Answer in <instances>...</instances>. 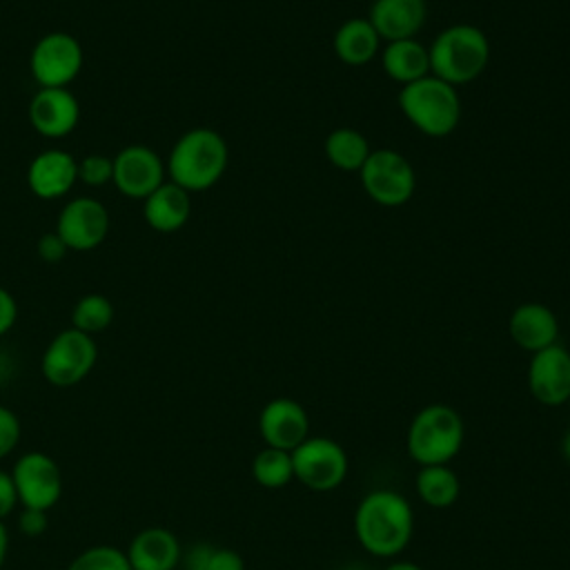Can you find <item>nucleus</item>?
<instances>
[{
	"label": "nucleus",
	"mask_w": 570,
	"mask_h": 570,
	"mask_svg": "<svg viewBox=\"0 0 570 570\" xmlns=\"http://www.w3.org/2000/svg\"><path fill=\"white\" fill-rule=\"evenodd\" d=\"M205 570H245L243 557L232 548H212Z\"/></svg>",
	"instance_id": "obj_31"
},
{
	"label": "nucleus",
	"mask_w": 570,
	"mask_h": 570,
	"mask_svg": "<svg viewBox=\"0 0 570 570\" xmlns=\"http://www.w3.org/2000/svg\"><path fill=\"white\" fill-rule=\"evenodd\" d=\"M425 0H374L370 24L379 38L394 42L414 38L425 22Z\"/></svg>",
	"instance_id": "obj_17"
},
{
	"label": "nucleus",
	"mask_w": 570,
	"mask_h": 570,
	"mask_svg": "<svg viewBox=\"0 0 570 570\" xmlns=\"http://www.w3.org/2000/svg\"><path fill=\"white\" fill-rule=\"evenodd\" d=\"M227 160L225 138L216 129L196 127L174 142L165 167L171 183L194 194L214 187L225 174Z\"/></svg>",
	"instance_id": "obj_2"
},
{
	"label": "nucleus",
	"mask_w": 570,
	"mask_h": 570,
	"mask_svg": "<svg viewBox=\"0 0 570 570\" xmlns=\"http://www.w3.org/2000/svg\"><path fill=\"white\" fill-rule=\"evenodd\" d=\"M125 554L131 570H174L180 561V543L167 528H145Z\"/></svg>",
	"instance_id": "obj_20"
},
{
	"label": "nucleus",
	"mask_w": 570,
	"mask_h": 570,
	"mask_svg": "<svg viewBox=\"0 0 570 570\" xmlns=\"http://www.w3.org/2000/svg\"><path fill=\"white\" fill-rule=\"evenodd\" d=\"M379 42L381 38L370 24V20L352 18L338 27L334 36V51L345 65L361 67L376 56Z\"/></svg>",
	"instance_id": "obj_22"
},
{
	"label": "nucleus",
	"mask_w": 570,
	"mask_h": 570,
	"mask_svg": "<svg viewBox=\"0 0 570 570\" xmlns=\"http://www.w3.org/2000/svg\"><path fill=\"white\" fill-rule=\"evenodd\" d=\"M82 45L67 31L42 36L29 56V69L40 87H69L82 69Z\"/></svg>",
	"instance_id": "obj_9"
},
{
	"label": "nucleus",
	"mask_w": 570,
	"mask_h": 570,
	"mask_svg": "<svg viewBox=\"0 0 570 570\" xmlns=\"http://www.w3.org/2000/svg\"><path fill=\"white\" fill-rule=\"evenodd\" d=\"M358 174L365 194L383 207L405 205L416 187L412 165L394 149L370 151Z\"/></svg>",
	"instance_id": "obj_8"
},
{
	"label": "nucleus",
	"mask_w": 570,
	"mask_h": 570,
	"mask_svg": "<svg viewBox=\"0 0 570 570\" xmlns=\"http://www.w3.org/2000/svg\"><path fill=\"white\" fill-rule=\"evenodd\" d=\"M18 318V303L9 289L0 285V336L7 334Z\"/></svg>",
	"instance_id": "obj_33"
},
{
	"label": "nucleus",
	"mask_w": 570,
	"mask_h": 570,
	"mask_svg": "<svg viewBox=\"0 0 570 570\" xmlns=\"http://www.w3.org/2000/svg\"><path fill=\"white\" fill-rule=\"evenodd\" d=\"M20 441V421L18 416L0 405V459H4Z\"/></svg>",
	"instance_id": "obj_29"
},
{
	"label": "nucleus",
	"mask_w": 570,
	"mask_h": 570,
	"mask_svg": "<svg viewBox=\"0 0 570 570\" xmlns=\"http://www.w3.org/2000/svg\"><path fill=\"white\" fill-rule=\"evenodd\" d=\"M294 479L314 492H330L347 476V452L327 436H307L292 450Z\"/></svg>",
	"instance_id": "obj_7"
},
{
	"label": "nucleus",
	"mask_w": 570,
	"mask_h": 570,
	"mask_svg": "<svg viewBox=\"0 0 570 570\" xmlns=\"http://www.w3.org/2000/svg\"><path fill=\"white\" fill-rule=\"evenodd\" d=\"M98 347L94 336L69 327L58 332L40 361L42 376L56 387H71L80 383L96 365Z\"/></svg>",
	"instance_id": "obj_6"
},
{
	"label": "nucleus",
	"mask_w": 570,
	"mask_h": 570,
	"mask_svg": "<svg viewBox=\"0 0 570 570\" xmlns=\"http://www.w3.org/2000/svg\"><path fill=\"white\" fill-rule=\"evenodd\" d=\"M383 69L392 80L401 85H410L428 76L430 53L414 38L394 40V42H387V47L383 49Z\"/></svg>",
	"instance_id": "obj_21"
},
{
	"label": "nucleus",
	"mask_w": 570,
	"mask_h": 570,
	"mask_svg": "<svg viewBox=\"0 0 570 570\" xmlns=\"http://www.w3.org/2000/svg\"><path fill=\"white\" fill-rule=\"evenodd\" d=\"M561 454H563V459L570 463V430L563 434V439H561Z\"/></svg>",
	"instance_id": "obj_38"
},
{
	"label": "nucleus",
	"mask_w": 570,
	"mask_h": 570,
	"mask_svg": "<svg viewBox=\"0 0 570 570\" xmlns=\"http://www.w3.org/2000/svg\"><path fill=\"white\" fill-rule=\"evenodd\" d=\"M7 550H9V534H7V528H4V523L0 521V568H2V563H4Z\"/></svg>",
	"instance_id": "obj_36"
},
{
	"label": "nucleus",
	"mask_w": 570,
	"mask_h": 570,
	"mask_svg": "<svg viewBox=\"0 0 570 570\" xmlns=\"http://www.w3.org/2000/svg\"><path fill=\"white\" fill-rule=\"evenodd\" d=\"M191 214V194L171 180H165L142 200L145 223L160 234H171L185 227Z\"/></svg>",
	"instance_id": "obj_19"
},
{
	"label": "nucleus",
	"mask_w": 570,
	"mask_h": 570,
	"mask_svg": "<svg viewBox=\"0 0 570 570\" xmlns=\"http://www.w3.org/2000/svg\"><path fill=\"white\" fill-rule=\"evenodd\" d=\"M258 432L267 448L292 452L309 436V416L298 401L278 396L261 410Z\"/></svg>",
	"instance_id": "obj_15"
},
{
	"label": "nucleus",
	"mask_w": 570,
	"mask_h": 570,
	"mask_svg": "<svg viewBox=\"0 0 570 570\" xmlns=\"http://www.w3.org/2000/svg\"><path fill=\"white\" fill-rule=\"evenodd\" d=\"M209 552H212L209 546H196V548H191V552H189L187 559H185V568H187V570H205V568H207V561H209Z\"/></svg>",
	"instance_id": "obj_35"
},
{
	"label": "nucleus",
	"mask_w": 570,
	"mask_h": 570,
	"mask_svg": "<svg viewBox=\"0 0 570 570\" xmlns=\"http://www.w3.org/2000/svg\"><path fill=\"white\" fill-rule=\"evenodd\" d=\"M27 116L40 136L65 138L80 120V105L69 87H40L29 100Z\"/></svg>",
	"instance_id": "obj_14"
},
{
	"label": "nucleus",
	"mask_w": 570,
	"mask_h": 570,
	"mask_svg": "<svg viewBox=\"0 0 570 570\" xmlns=\"http://www.w3.org/2000/svg\"><path fill=\"white\" fill-rule=\"evenodd\" d=\"M114 321V305L107 296L91 292L76 301L71 309V327L94 336L105 332Z\"/></svg>",
	"instance_id": "obj_26"
},
{
	"label": "nucleus",
	"mask_w": 570,
	"mask_h": 570,
	"mask_svg": "<svg viewBox=\"0 0 570 570\" xmlns=\"http://www.w3.org/2000/svg\"><path fill=\"white\" fill-rule=\"evenodd\" d=\"M399 107L419 131L432 138L452 134L461 118L456 87L443 82L436 76H425L403 85L399 94Z\"/></svg>",
	"instance_id": "obj_5"
},
{
	"label": "nucleus",
	"mask_w": 570,
	"mask_h": 570,
	"mask_svg": "<svg viewBox=\"0 0 570 570\" xmlns=\"http://www.w3.org/2000/svg\"><path fill=\"white\" fill-rule=\"evenodd\" d=\"M49 521H47V512L45 510H33V508H22L20 519H18V528L22 534L27 537H40L47 530Z\"/></svg>",
	"instance_id": "obj_32"
},
{
	"label": "nucleus",
	"mask_w": 570,
	"mask_h": 570,
	"mask_svg": "<svg viewBox=\"0 0 570 570\" xmlns=\"http://www.w3.org/2000/svg\"><path fill=\"white\" fill-rule=\"evenodd\" d=\"M11 479L22 508L47 512L60 499V492H62L60 468L51 456L42 452L22 454L13 465Z\"/></svg>",
	"instance_id": "obj_11"
},
{
	"label": "nucleus",
	"mask_w": 570,
	"mask_h": 570,
	"mask_svg": "<svg viewBox=\"0 0 570 570\" xmlns=\"http://www.w3.org/2000/svg\"><path fill=\"white\" fill-rule=\"evenodd\" d=\"M67 570H131L127 554L114 546H94L82 550Z\"/></svg>",
	"instance_id": "obj_27"
},
{
	"label": "nucleus",
	"mask_w": 570,
	"mask_h": 570,
	"mask_svg": "<svg viewBox=\"0 0 570 570\" xmlns=\"http://www.w3.org/2000/svg\"><path fill=\"white\" fill-rule=\"evenodd\" d=\"M383 570H423V568L416 566V563H412V561H394V563H390V566L383 568Z\"/></svg>",
	"instance_id": "obj_37"
},
{
	"label": "nucleus",
	"mask_w": 570,
	"mask_h": 570,
	"mask_svg": "<svg viewBox=\"0 0 570 570\" xmlns=\"http://www.w3.org/2000/svg\"><path fill=\"white\" fill-rule=\"evenodd\" d=\"M252 476L267 490L285 488L294 479L292 452L265 445L252 461Z\"/></svg>",
	"instance_id": "obj_25"
},
{
	"label": "nucleus",
	"mask_w": 570,
	"mask_h": 570,
	"mask_svg": "<svg viewBox=\"0 0 570 570\" xmlns=\"http://www.w3.org/2000/svg\"><path fill=\"white\" fill-rule=\"evenodd\" d=\"M350 570H358V568H350Z\"/></svg>",
	"instance_id": "obj_39"
},
{
	"label": "nucleus",
	"mask_w": 570,
	"mask_h": 570,
	"mask_svg": "<svg viewBox=\"0 0 570 570\" xmlns=\"http://www.w3.org/2000/svg\"><path fill=\"white\" fill-rule=\"evenodd\" d=\"M568 405H570V399H568Z\"/></svg>",
	"instance_id": "obj_40"
},
{
	"label": "nucleus",
	"mask_w": 570,
	"mask_h": 570,
	"mask_svg": "<svg viewBox=\"0 0 570 570\" xmlns=\"http://www.w3.org/2000/svg\"><path fill=\"white\" fill-rule=\"evenodd\" d=\"M114 178V158L105 154H89L78 160V180L89 187H102Z\"/></svg>",
	"instance_id": "obj_28"
},
{
	"label": "nucleus",
	"mask_w": 570,
	"mask_h": 570,
	"mask_svg": "<svg viewBox=\"0 0 570 570\" xmlns=\"http://www.w3.org/2000/svg\"><path fill=\"white\" fill-rule=\"evenodd\" d=\"M18 503V492L9 472L0 470V521L13 512Z\"/></svg>",
	"instance_id": "obj_34"
},
{
	"label": "nucleus",
	"mask_w": 570,
	"mask_h": 570,
	"mask_svg": "<svg viewBox=\"0 0 570 570\" xmlns=\"http://www.w3.org/2000/svg\"><path fill=\"white\" fill-rule=\"evenodd\" d=\"M530 394L548 407L568 403L570 399V352L554 343L532 354L528 365Z\"/></svg>",
	"instance_id": "obj_13"
},
{
	"label": "nucleus",
	"mask_w": 570,
	"mask_h": 570,
	"mask_svg": "<svg viewBox=\"0 0 570 570\" xmlns=\"http://www.w3.org/2000/svg\"><path fill=\"white\" fill-rule=\"evenodd\" d=\"M414 532V512L405 497L394 490L367 492L354 512V534L361 548L374 557H396Z\"/></svg>",
	"instance_id": "obj_1"
},
{
	"label": "nucleus",
	"mask_w": 570,
	"mask_h": 570,
	"mask_svg": "<svg viewBox=\"0 0 570 570\" xmlns=\"http://www.w3.org/2000/svg\"><path fill=\"white\" fill-rule=\"evenodd\" d=\"M508 332L512 341L525 352H539L557 343L559 323L554 312L541 303L519 305L508 321Z\"/></svg>",
	"instance_id": "obj_18"
},
{
	"label": "nucleus",
	"mask_w": 570,
	"mask_h": 570,
	"mask_svg": "<svg viewBox=\"0 0 570 570\" xmlns=\"http://www.w3.org/2000/svg\"><path fill=\"white\" fill-rule=\"evenodd\" d=\"M167 176L163 158L147 145H127L114 156V187L136 200H145Z\"/></svg>",
	"instance_id": "obj_12"
},
{
	"label": "nucleus",
	"mask_w": 570,
	"mask_h": 570,
	"mask_svg": "<svg viewBox=\"0 0 570 570\" xmlns=\"http://www.w3.org/2000/svg\"><path fill=\"white\" fill-rule=\"evenodd\" d=\"M419 499L430 508H450L461 492V481L456 472L443 465H421L414 479Z\"/></svg>",
	"instance_id": "obj_23"
},
{
	"label": "nucleus",
	"mask_w": 570,
	"mask_h": 570,
	"mask_svg": "<svg viewBox=\"0 0 570 570\" xmlns=\"http://www.w3.org/2000/svg\"><path fill=\"white\" fill-rule=\"evenodd\" d=\"M36 252L45 263H60L69 254V247L65 245V240L53 229V232H47V234L40 236V240L36 245Z\"/></svg>",
	"instance_id": "obj_30"
},
{
	"label": "nucleus",
	"mask_w": 570,
	"mask_h": 570,
	"mask_svg": "<svg viewBox=\"0 0 570 570\" xmlns=\"http://www.w3.org/2000/svg\"><path fill=\"white\" fill-rule=\"evenodd\" d=\"M78 183V160L62 149H45L27 167V187L42 200H56Z\"/></svg>",
	"instance_id": "obj_16"
},
{
	"label": "nucleus",
	"mask_w": 570,
	"mask_h": 570,
	"mask_svg": "<svg viewBox=\"0 0 570 570\" xmlns=\"http://www.w3.org/2000/svg\"><path fill=\"white\" fill-rule=\"evenodd\" d=\"M325 156L343 171H358L370 156V145L361 131L338 127L325 138Z\"/></svg>",
	"instance_id": "obj_24"
},
{
	"label": "nucleus",
	"mask_w": 570,
	"mask_h": 570,
	"mask_svg": "<svg viewBox=\"0 0 570 570\" xmlns=\"http://www.w3.org/2000/svg\"><path fill=\"white\" fill-rule=\"evenodd\" d=\"M109 225V212L98 198L78 196L60 209L56 234L65 240L69 252H91L105 243Z\"/></svg>",
	"instance_id": "obj_10"
},
{
	"label": "nucleus",
	"mask_w": 570,
	"mask_h": 570,
	"mask_svg": "<svg viewBox=\"0 0 570 570\" xmlns=\"http://www.w3.org/2000/svg\"><path fill=\"white\" fill-rule=\"evenodd\" d=\"M463 436L465 428L461 414L445 403H432L412 416L405 445L410 459L419 463V468L443 465L461 452Z\"/></svg>",
	"instance_id": "obj_4"
},
{
	"label": "nucleus",
	"mask_w": 570,
	"mask_h": 570,
	"mask_svg": "<svg viewBox=\"0 0 570 570\" xmlns=\"http://www.w3.org/2000/svg\"><path fill=\"white\" fill-rule=\"evenodd\" d=\"M428 53L432 76L459 87L483 73L490 60V42L479 27L452 24L434 38Z\"/></svg>",
	"instance_id": "obj_3"
}]
</instances>
